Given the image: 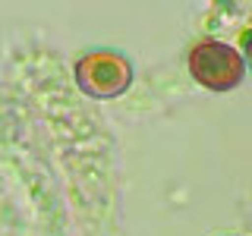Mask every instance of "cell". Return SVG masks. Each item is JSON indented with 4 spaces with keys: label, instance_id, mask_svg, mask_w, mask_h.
<instances>
[{
    "label": "cell",
    "instance_id": "obj_1",
    "mask_svg": "<svg viewBox=\"0 0 252 236\" xmlns=\"http://www.w3.org/2000/svg\"><path fill=\"white\" fill-rule=\"evenodd\" d=\"M189 73L199 85L211 91L236 88L246 76V60L236 47L224 41H199L189 51Z\"/></svg>",
    "mask_w": 252,
    "mask_h": 236
},
{
    "label": "cell",
    "instance_id": "obj_2",
    "mask_svg": "<svg viewBox=\"0 0 252 236\" xmlns=\"http://www.w3.org/2000/svg\"><path fill=\"white\" fill-rule=\"evenodd\" d=\"M76 82L92 98H117L132 85V66L117 51H92L76 60Z\"/></svg>",
    "mask_w": 252,
    "mask_h": 236
}]
</instances>
